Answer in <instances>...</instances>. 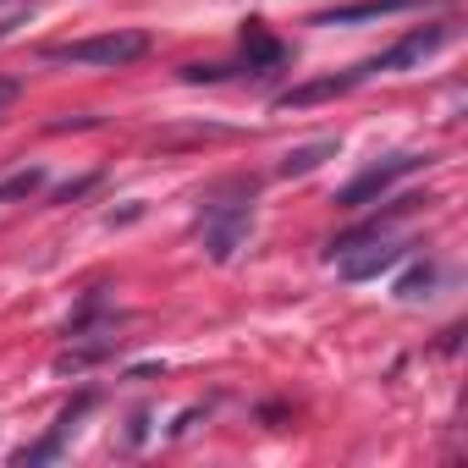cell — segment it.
Returning a JSON list of instances; mask_svg holds the SVG:
<instances>
[{
	"label": "cell",
	"mask_w": 468,
	"mask_h": 468,
	"mask_svg": "<svg viewBox=\"0 0 468 468\" xmlns=\"http://www.w3.org/2000/svg\"><path fill=\"white\" fill-rule=\"evenodd\" d=\"M231 198H209L204 215H198V238H204V254L215 265H226L231 254H238L249 243V226H254V182H231L226 187Z\"/></svg>",
	"instance_id": "obj_1"
},
{
	"label": "cell",
	"mask_w": 468,
	"mask_h": 468,
	"mask_svg": "<svg viewBox=\"0 0 468 468\" xmlns=\"http://www.w3.org/2000/svg\"><path fill=\"white\" fill-rule=\"evenodd\" d=\"M149 56V34L144 28H111V34H94V39H72V45H50V61H72V67H127Z\"/></svg>",
	"instance_id": "obj_2"
},
{
	"label": "cell",
	"mask_w": 468,
	"mask_h": 468,
	"mask_svg": "<svg viewBox=\"0 0 468 468\" xmlns=\"http://www.w3.org/2000/svg\"><path fill=\"white\" fill-rule=\"evenodd\" d=\"M430 154H391V160H380V165H369L364 176H353L342 193H336V209H364V204H375V198H386L402 176H413L419 165H424Z\"/></svg>",
	"instance_id": "obj_3"
},
{
	"label": "cell",
	"mask_w": 468,
	"mask_h": 468,
	"mask_svg": "<svg viewBox=\"0 0 468 468\" xmlns=\"http://www.w3.org/2000/svg\"><path fill=\"white\" fill-rule=\"evenodd\" d=\"M446 39H452V23L413 28V34H402L391 50H380L375 61H364V78H375V72H402V67H419V61H430V56H435Z\"/></svg>",
	"instance_id": "obj_4"
},
{
	"label": "cell",
	"mask_w": 468,
	"mask_h": 468,
	"mask_svg": "<svg viewBox=\"0 0 468 468\" xmlns=\"http://www.w3.org/2000/svg\"><path fill=\"white\" fill-rule=\"evenodd\" d=\"M358 83H364V67H353V72H342V78H314V83H298V89L276 94V105H282V111H303V105L336 100V94H347V89H358Z\"/></svg>",
	"instance_id": "obj_5"
},
{
	"label": "cell",
	"mask_w": 468,
	"mask_h": 468,
	"mask_svg": "<svg viewBox=\"0 0 468 468\" xmlns=\"http://www.w3.org/2000/svg\"><path fill=\"white\" fill-rule=\"evenodd\" d=\"M336 260H342V276H347V282H369V276L402 265V260H408V243H380V238H375L369 254H353V249H347V254H336Z\"/></svg>",
	"instance_id": "obj_6"
},
{
	"label": "cell",
	"mask_w": 468,
	"mask_h": 468,
	"mask_svg": "<svg viewBox=\"0 0 468 468\" xmlns=\"http://www.w3.org/2000/svg\"><path fill=\"white\" fill-rule=\"evenodd\" d=\"M413 6H424V0H353V6L320 12L314 23L320 28H336V23H364V17H397V12H413Z\"/></svg>",
	"instance_id": "obj_7"
},
{
	"label": "cell",
	"mask_w": 468,
	"mask_h": 468,
	"mask_svg": "<svg viewBox=\"0 0 468 468\" xmlns=\"http://www.w3.org/2000/svg\"><path fill=\"white\" fill-rule=\"evenodd\" d=\"M325 160H336V138L298 144V149H287V154H282V176H309V171H320Z\"/></svg>",
	"instance_id": "obj_8"
},
{
	"label": "cell",
	"mask_w": 468,
	"mask_h": 468,
	"mask_svg": "<svg viewBox=\"0 0 468 468\" xmlns=\"http://www.w3.org/2000/svg\"><path fill=\"white\" fill-rule=\"evenodd\" d=\"M282 56H287V50L265 34V23H249V28H243V61H249L254 78H260V67H282Z\"/></svg>",
	"instance_id": "obj_9"
},
{
	"label": "cell",
	"mask_w": 468,
	"mask_h": 468,
	"mask_svg": "<svg viewBox=\"0 0 468 468\" xmlns=\"http://www.w3.org/2000/svg\"><path fill=\"white\" fill-rule=\"evenodd\" d=\"M67 435H72V419H56V430H50L39 446H23V452H17V468H34V463H50V457H61Z\"/></svg>",
	"instance_id": "obj_10"
},
{
	"label": "cell",
	"mask_w": 468,
	"mask_h": 468,
	"mask_svg": "<svg viewBox=\"0 0 468 468\" xmlns=\"http://www.w3.org/2000/svg\"><path fill=\"white\" fill-rule=\"evenodd\" d=\"M435 282H441V271H435V265H413V271L397 282V298H402V303H419V298H430V292H435Z\"/></svg>",
	"instance_id": "obj_11"
},
{
	"label": "cell",
	"mask_w": 468,
	"mask_h": 468,
	"mask_svg": "<svg viewBox=\"0 0 468 468\" xmlns=\"http://www.w3.org/2000/svg\"><path fill=\"white\" fill-rule=\"evenodd\" d=\"M39 187H45V171H17V176L0 182V204H6V198H28V193H39Z\"/></svg>",
	"instance_id": "obj_12"
},
{
	"label": "cell",
	"mask_w": 468,
	"mask_h": 468,
	"mask_svg": "<svg viewBox=\"0 0 468 468\" xmlns=\"http://www.w3.org/2000/svg\"><path fill=\"white\" fill-rule=\"evenodd\" d=\"M17 100V83H6V78H0V105H12Z\"/></svg>",
	"instance_id": "obj_13"
}]
</instances>
